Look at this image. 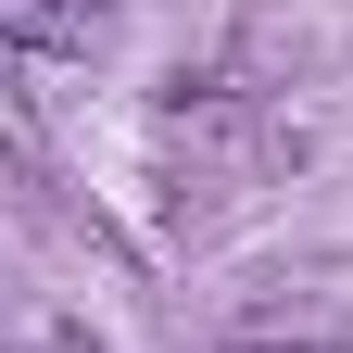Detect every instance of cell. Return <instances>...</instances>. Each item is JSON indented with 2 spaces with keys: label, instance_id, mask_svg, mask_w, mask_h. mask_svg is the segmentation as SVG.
Wrapping results in <instances>:
<instances>
[{
  "label": "cell",
  "instance_id": "cell-1",
  "mask_svg": "<svg viewBox=\"0 0 353 353\" xmlns=\"http://www.w3.org/2000/svg\"><path fill=\"white\" fill-rule=\"evenodd\" d=\"M114 0H0V38L13 51H101Z\"/></svg>",
  "mask_w": 353,
  "mask_h": 353
},
{
  "label": "cell",
  "instance_id": "cell-2",
  "mask_svg": "<svg viewBox=\"0 0 353 353\" xmlns=\"http://www.w3.org/2000/svg\"><path fill=\"white\" fill-rule=\"evenodd\" d=\"M252 353H278V341H252Z\"/></svg>",
  "mask_w": 353,
  "mask_h": 353
}]
</instances>
